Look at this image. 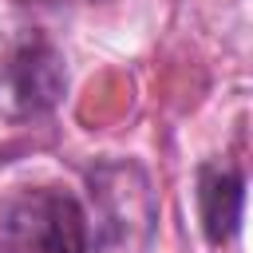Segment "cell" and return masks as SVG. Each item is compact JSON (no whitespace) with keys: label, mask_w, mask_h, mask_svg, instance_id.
I'll return each instance as SVG.
<instances>
[{"label":"cell","mask_w":253,"mask_h":253,"mask_svg":"<svg viewBox=\"0 0 253 253\" xmlns=\"http://www.w3.org/2000/svg\"><path fill=\"white\" fill-rule=\"evenodd\" d=\"M95 237L87 253H154L158 194L134 158H107L87 170Z\"/></svg>","instance_id":"obj_1"},{"label":"cell","mask_w":253,"mask_h":253,"mask_svg":"<svg viewBox=\"0 0 253 253\" xmlns=\"http://www.w3.org/2000/svg\"><path fill=\"white\" fill-rule=\"evenodd\" d=\"M91 221L83 206L51 186L0 202V253H87Z\"/></svg>","instance_id":"obj_2"},{"label":"cell","mask_w":253,"mask_h":253,"mask_svg":"<svg viewBox=\"0 0 253 253\" xmlns=\"http://www.w3.org/2000/svg\"><path fill=\"white\" fill-rule=\"evenodd\" d=\"M67 91L59 47L43 32H24L0 55V103L12 115H43Z\"/></svg>","instance_id":"obj_3"},{"label":"cell","mask_w":253,"mask_h":253,"mask_svg":"<svg viewBox=\"0 0 253 253\" xmlns=\"http://www.w3.org/2000/svg\"><path fill=\"white\" fill-rule=\"evenodd\" d=\"M241 206H245V178L237 166L206 162L198 170V217L213 245L233 241L241 229Z\"/></svg>","instance_id":"obj_4"}]
</instances>
